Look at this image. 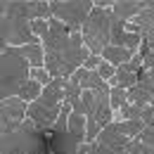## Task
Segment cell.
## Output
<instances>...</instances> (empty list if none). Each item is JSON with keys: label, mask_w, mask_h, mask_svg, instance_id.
I'll use <instances>...</instances> for the list:
<instances>
[{"label": "cell", "mask_w": 154, "mask_h": 154, "mask_svg": "<svg viewBox=\"0 0 154 154\" xmlns=\"http://www.w3.org/2000/svg\"><path fill=\"white\" fill-rule=\"evenodd\" d=\"M29 62L17 55V48H5L2 52V100L19 95L29 78Z\"/></svg>", "instance_id": "cell-1"}, {"label": "cell", "mask_w": 154, "mask_h": 154, "mask_svg": "<svg viewBox=\"0 0 154 154\" xmlns=\"http://www.w3.org/2000/svg\"><path fill=\"white\" fill-rule=\"evenodd\" d=\"M112 14L107 10H93V14L88 17V21L83 24V40L93 48V50H107V40H112Z\"/></svg>", "instance_id": "cell-2"}, {"label": "cell", "mask_w": 154, "mask_h": 154, "mask_svg": "<svg viewBox=\"0 0 154 154\" xmlns=\"http://www.w3.org/2000/svg\"><path fill=\"white\" fill-rule=\"evenodd\" d=\"M2 40L38 45V38L31 29V21L21 19V17H10V14H2Z\"/></svg>", "instance_id": "cell-3"}, {"label": "cell", "mask_w": 154, "mask_h": 154, "mask_svg": "<svg viewBox=\"0 0 154 154\" xmlns=\"http://www.w3.org/2000/svg\"><path fill=\"white\" fill-rule=\"evenodd\" d=\"M24 112H26V102L21 97L2 100V135L19 128L21 121H24Z\"/></svg>", "instance_id": "cell-4"}, {"label": "cell", "mask_w": 154, "mask_h": 154, "mask_svg": "<svg viewBox=\"0 0 154 154\" xmlns=\"http://www.w3.org/2000/svg\"><path fill=\"white\" fill-rule=\"evenodd\" d=\"M52 12L62 17V21L69 29H76L81 21L85 19V14L90 12V2H55Z\"/></svg>", "instance_id": "cell-5"}, {"label": "cell", "mask_w": 154, "mask_h": 154, "mask_svg": "<svg viewBox=\"0 0 154 154\" xmlns=\"http://www.w3.org/2000/svg\"><path fill=\"white\" fill-rule=\"evenodd\" d=\"M59 114H62L59 109H50V107H43L40 102H33V104L29 107V112H26V116L31 119V123H36L40 131H45L48 126L57 123Z\"/></svg>", "instance_id": "cell-6"}, {"label": "cell", "mask_w": 154, "mask_h": 154, "mask_svg": "<svg viewBox=\"0 0 154 154\" xmlns=\"http://www.w3.org/2000/svg\"><path fill=\"white\" fill-rule=\"evenodd\" d=\"M112 40H114L116 45H128V48H137V43H140V36L137 33H128V31H123V24L119 21V24H112Z\"/></svg>", "instance_id": "cell-7"}, {"label": "cell", "mask_w": 154, "mask_h": 154, "mask_svg": "<svg viewBox=\"0 0 154 154\" xmlns=\"http://www.w3.org/2000/svg\"><path fill=\"white\" fill-rule=\"evenodd\" d=\"M66 131H69V135H71L76 142H81V140H83V133H85V114H81V112H71Z\"/></svg>", "instance_id": "cell-8"}, {"label": "cell", "mask_w": 154, "mask_h": 154, "mask_svg": "<svg viewBox=\"0 0 154 154\" xmlns=\"http://www.w3.org/2000/svg\"><path fill=\"white\" fill-rule=\"evenodd\" d=\"M17 55H21L24 59H29V62L33 64V69H40L43 62H45L40 45H24V48H17Z\"/></svg>", "instance_id": "cell-9"}, {"label": "cell", "mask_w": 154, "mask_h": 154, "mask_svg": "<svg viewBox=\"0 0 154 154\" xmlns=\"http://www.w3.org/2000/svg\"><path fill=\"white\" fill-rule=\"evenodd\" d=\"M102 55H104V59H109L112 64L123 66V64L131 59V50H126V48H107Z\"/></svg>", "instance_id": "cell-10"}, {"label": "cell", "mask_w": 154, "mask_h": 154, "mask_svg": "<svg viewBox=\"0 0 154 154\" xmlns=\"http://www.w3.org/2000/svg\"><path fill=\"white\" fill-rule=\"evenodd\" d=\"M19 97L24 100V102H26V100H33V97H40V83L33 81V78L26 81V85L19 90Z\"/></svg>", "instance_id": "cell-11"}, {"label": "cell", "mask_w": 154, "mask_h": 154, "mask_svg": "<svg viewBox=\"0 0 154 154\" xmlns=\"http://www.w3.org/2000/svg\"><path fill=\"white\" fill-rule=\"evenodd\" d=\"M145 7H147V5H137V2H135V5H114V12H116L119 19H126V17H131L133 12H135V14H140Z\"/></svg>", "instance_id": "cell-12"}, {"label": "cell", "mask_w": 154, "mask_h": 154, "mask_svg": "<svg viewBox=\"0 0 154 154\" xmlns=\"http://www.w3.org/2000/svg\"><path fill=\"white\" fill-rule=\"evenodd\" d=\"M126 97H128V93H126L123 88H112V90H109L112 107H123V104H126Z\"/></svg>", "instance_id": "cell-13"}, {"label": "cell", "mask_w": 154, "mask_h": 154, "mask_svg": "<svg viewBox=\"0 0 154 154\" xmlns=\"http://www.w3.org/2000/svg\"><path fill=\"white\" fill-rule=\"evenodd\" d=\"M31 76H33V81H38V83H48V85H50V83H52V81H50V74H48V69H43V66H40V69H31Z\"/></svg>", "instance_id": "cell-14"}, {"label": "cell", "mask_w": 154, "mask_h": 154, "mask_svg": "<svg viewBox=\"0 0 154 154\" xmlns=\"http://www.w3.org/2000/svg\"><path fill=\"white\" fill-rule=\"evenodd\" d=\"M142 116H145V121H147L149 126H154V104L147 107V109H142Z\"/></svg>", "instance_id": "cell-15"}, {"label": "cell", "mask_w": 154, "mask_h": 154, "mask_svg": "<svg viewBox=\"0 0 154 154\" xmlns=\"http://www.w3.org/2000/svg\"><path fill=\"white\" fill-rule=\"evenodd\" d=\"M112 74H114V69H112L109 64H100V76H104V78H112Z\"/></svg>", "instance_id": "cell-16"}, {"label": "cell", "mask_w": 154, "mask_h": 154, "mask_svg": "<svg viewBox=\"0 0 154 154\" xmlns=\"http://www.w3.org/2000/svg\"><path fill=\"white\" fill-rule=\"evenodd\" d=\"M97 62H100V59H97V57H95V55H90V57L85 59V69H88V71H90V69H93V66H95Z\"/></svg>", "instance_id": "cell-17"}, {"label": "cell", "mask_w": 154, "mask_h": 154, "mask_svg": "<svg viewBox=\"0 0 154 154\" xmlns=\"http://www.w3.org/2000/svg\"><path fill=\"white\" fill-rule=\"evenodd\" d=\"M116 154H128V152H116Z\"/></svg>", "instance_id": "cell-18"}]
</instances>
